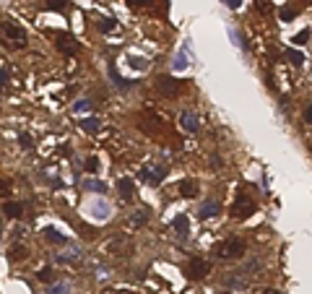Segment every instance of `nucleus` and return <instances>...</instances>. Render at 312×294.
<instances>
[{
  "label": "nucleus",
  "mask_w": 312,
  "mask_h": 294,
  "mask_svg": "<svg viewBox=\"0 0 312 294\" xmlns=\"http://www.w3.org/2000/svg\"><path fill=\"white\" fill-rule=\"evenodd\" d=\"M0 34H3V39L11 44V47L16 50H24L26 47V42H29V34L24 26H18L16 21L6 18V21H0Z\"/></svg>",
  "instance_id": "obj_1"
},
{
  "label": "nucleus",
  "mask_w": 312,
  "mask_h": 294,
  "mask_svg": "<svg viewBox=\"0 0 312 294\" xmlns=\"http://www.w3.org/2000/svg\"><path fill=\"white\" fill-rule=\"evenodd\" d=\"M213 255L221 258V260H232V258H242L244 255V240L239 237H229L224 242H219L213 247Z\"/></svg>",
  "instance_id": "obj_2"
},
{
  "label": "nucleus",
  "mask_w": 312,
  "mask_h": 294,
  "mask_svg": "<svg viewBox=\"0 0 312 294\" xmlns=\"http://www.w3.org/2000/svg\"><path fill=\"white\" fill-rule=\"evenodd\" d=\"M52 39H55L57 50H60L63 55H76V52L81 50L78 39H76L73 34H68V32H52Z\"/></svg>",
  "instance_id": "obj_3"
},
{
  "label": "nucleus",
  "mask_w": 312,
  "mask_h": 294,
  "mask_svg": "<svg viewBox=\"0 0 312 294\" xmlns=\"http://www.w3.org/2000/svg\"><path fill=\"white\" fill-rule=\"evenodd\" d=\"M182 86H188V83H182V81H177V78H172V76H159L156 78V92L159 94H164V97H177V94H182Z\"/></svg>",
  "instance_id": "obj_4"
},
{
  "label": "nucleus",
  "mask_w": 312,
  "mask_h": 294,
  "mask_svg": "<svg viewBox=\"0 0 312 294\" xmlns=\"http://www.w3.org/2000/svg\"><path fill=\"white\" fill-rule=\"evenodd\" d=\"M255 209H258V206H255V200H253L250 195H244V193H242V195L234 200V206H232V216H234V219H239V221H242V219H250V216L255 214Z\"/></svg>",
  "instance_id": "obj_5"
},
{
  "label": "nucleus",
  "mask_w": 312,
  "mask_h": 294,
  "mask_svg": "<svg viewBox=\"0 0 312 294\" xmlns=\"http://www.w3.org/2000/svg\"><path fill=\"white\" fill-rule=\"evenodd\" d=\"M211 274V260H206V258H193L190 263H188V276L190 279H206Z\"/></svg>",
  "instance_id": "obj_6"
},
{
  "label": "nucleus",
  "mask_w": 312,
  "mask_h": 294,
  "mask_svg": "<svg viewBox=\"0 0 312 294\" xmlns=\"http://www.w3.org/2000/svg\"><path fill=\"white\" fill-rule=\"evenodd\" d=\"M138 177H141V180H146L148 185H159L162 180L167 177V167H162V164H159V167H146V169H141V172H138Z\"/></svg>",
  "instance_id": "obj_7"
},
{
  "label": "nucleus",
  "mask_w": 312,
  "mask_h": 294,
  "mask_svg": "<svg viewBox=\"0 0 312 294\" xmlns=\"http://www.w3.org/2000/svg\"><path fill=\"white\" fill-rule=\"evenodd\" d=\"M180 125H182L188 133H198V130H200V117L195 115V112L185 109L182 115H180Z\"/></svg>",
  "instance_id": "obj_8"
},
{
  "label": "nucleus",
  "mask_w": 312,
  "mask_h": 294,
  "mask_svg": "<svg viewBox=\"0 0 312 294\" xmlns=\"http://www.w3.org/2000/svg\"><path fill=\"white\" fill-rule=\"evenodd\" d=\"M174 68H177V71H185V68H190V44L188 42L180 47V52L174 55Z\"/></svg>",
  "instance_id": "obj_9"
},
{
  "label": "nucleus",
  "mask_w": 312,
  "mask_h": 294,
  "mask_svg": "<svg viewBox=\"0 0 312 294\" xmlns=\"http://www.w3.org/2000/svg\"><path fill=\"white\" fill-rule=\"evenodd\" d=\"M174 232H177V237H180V240H188L190 224H188V216H185V214H177V219H174Z\"/></svg>",
  "instance_id": "obj_10"
},
{
  "label": "nucleus",
  "mask_w": 312,
  "mask_h": 294,
  "mask_svg": "<svg viewBox=\"0 0 312 294\" xmlns=\"http://www.w3.org/2000/svg\"><path fill=\"white\" fill-rule=\"evenodd\" d=\"M117 190H120V195H122L125 200H130L133 193H136V183H133L130 177H120V180H117Z\"/></svg>",
  "instance_id": "obj_11"
},
{
  "label": "nucleus",
  "mask_w": 312,
  "mask_h": 294,
  "mask_svg": "<svg viewBox=\"0 0 312 294\" xmlns=\"http://www.w3.org/2000/svg\"><path fill=\"white\" fill-rule=\"evenodd\" d=\"M219 211H221V203H219V200H206L198 216H200V219H213V216H219Z\"/></svg>",
  "instance_id": "obj_12"
},
{
  "label": "nucleus",
  "mask_w": 312,
  "mask_h": 294,
  "mask_svg": "<svg viewBox=\"0 0 312 294\" xmlns=\"http://www.w3.org/2000/svg\"><path fill=\"white\" fill-rule=\"evenodd\" d=\"M180 195L182 198H195L198 195V183H195V180H182V183H180Z\"/></svg>",
  "instance_id": "obj_13"
},
{
  "label": "nucleus",
  "mask_w": 312,
  "mask_h": 294,
  "mask_svg": "<svg viewBox=\"0 0 312 294\" xmlns=\"http://www.w3.org/2000/svg\"><path fill=\"white\" fill-rule=\"evenodd\" d=\"M3 214H6L8 219H18L21 214H24V206H21V203H16V200H8V203H3Z\"/></svg>",
  "instance_id": "obj_14"
},
{
  "label": "nucleus",
  "mask_w": 312,
  "mask_h": 294,
  "mask_svg": "<svg viewBox=\"0 0 312 294\" xmlns=\"http://www.w3.org/2000/svg\"><path fill=\"white\" fill-rule=\"evenodd\" d=\"M109 250L117 253V255H128V253L133 250V245H130L128 240H112V242H109Z\"/></svg>",
  "instance_id": "obj_15"
},
{
  "label": "nucleus",
  "mask_w": 312,
  "mask_h": 294,
  "mask_svg": "<svg viewBox=\"0 0 312 294\" xmlns=\"http://www.w3.org/2000/svg\"><path fill=\"white\" fill-rule=\"evenodd\" d=\"M44 240H47L50 245H65V242H68V237L60 234V232H57V229H52V227L44 229Z\"/></svg>",
  "instance_id": "obj_16"
},
{
  "label": "nucleus",
  "mask_w": 312,
  "mask_h": 294,
  "mask_svg": "<svg viewBox=\"0 0 312 294\" xmlns=\"http://www.w3.org/2000/svg\"><path fill=\"white\" fill-rule=\"evenodd\" d=\"M37 279L39 281H44V284H55V279H57V274H55V268L52 266H44L39 274H37Z\"/></svg>",
  "instance_id": "obj_17"
},
{
  "label": "nucleus",
  "mask_w": 312,
  "mask_h": 294,
  "mask_svg": "<svg viewBox=\"0 0 312 294\" xmlns=\"http://www.w3.org/2000/svg\"><path fill=\"white\" fill-rule=\"evenodd\" d=\"M128 65L133 68V71H146V68H148V60L141 57V55H128Z\"/></svg>",
  "instance_id": "obj_18"
},
{
  "label": "nucleus",
  "mask_w": 312,
  "mask_h": 294,
  "mask_svg": "<svg viewBox=\"0 0 312 294\" xmlns=\"http://www.w3.org/2000/svg\"><path fill=\"white\" fill-rule=\"evenodd\" d=\"M83 188H86L88 193H97V195L107 193V185L102 183V180H86V183H83Z\"/></svg>",
  "instance_id": "obj_19"
},
{
  "label": "nucleus",
  "mask_w": 312,
  "mask_h": 294,
  "mask_svg": "<svg viewBox=\"0 0 312 294\" xmlns=\"http://www.w3.org/2000/svg\"><path fill=\"white\" fill-rule=\"evenodd\" d=\"M128 224H130V227H146V224H148V214H146V211H138V214H130V219H128Z\"/></svg>",
  "instance_id": "obj_20"
},
{
  "label": "nucleus",
  "mask_w": 312,
  "mask_h": 294,
  "mask_svg": "<svg viewBox=\"0 0 312 294\" xmlns=\"http://www.w3.org/2000/svg\"><path fill=\"white\" fill-rule=\"evenodd\" d=\"M97 29H99L102 34H109V32H115V29H117V18H102L99 24H97Z\"/></svg>",
  "instance_id": "obj_21"
},
{
  "label": "nucleus",
  "mask_w": 312,
  "mask_h": 294,
  "mask_svg": "<svg viewBox=\"0 0 312 294\" xmlns=\"http://www.w3.org/2000/svg\"><path fill=\"white\" fill-rule=\"evenodd\" d=\"M284 57H286L289 63H292V65H302V63H304V55H302L299 50H286V52H284Z\"/></svg>",
  "instance_id": "obj_22"
},
{
  "label": "nucleus",
  "mask_w": 312,
  "mask_h": 294,
  "mask_svg": "<svg viewBox=\"0 0 312 294\" xmlns=\"http://www.w3.org/2000/svg\"><path fill=\"white\" fill-rule=\"evenodd\" d=\"M50 294H71V284L68 281H55V284H50Z\"/></svg>",
  "instance_id": "obj_23"
},
{
  "label": "nucleus",
  "mask_w": 312,
  "mask_h": 294,
  "mask_svg": "<svg viewBox=\"0 0 312 294\" xmlns=\"http://www.w3.org/2000/svg\"><path fill=\"white\" fill-rule=\"evenodd\" d=\"M24 258H26V250L21 245H16V247L8 250V260H24Z\"/></svg>",
  "instance_id": "obj_24"
},
{
  "label": "nucleus",
  "mask_w": 312,
  "mask_h": 294,
  "mask_svg": "<svg viewBox=\"0 0 312 294\" xmlns=\"http://www.w3.org/2000/svg\"><path fill=\"white\" fill-rule=\"evenodd\" d=\"M81 128H83L86 133H97V130H99V120H97V117H88V120L81 123Z\"/></svg>",
  "instance_id": "obj_25"
},
{
  "label": "nucleus",
  "mask_w": 312,
  "mask_h": 294,
  "mask_svg": "<svg viewBox=\"0 0 312 294\" xmlns=\"http://www.w3.org/2000/svg\"><path fill=\"white\" fill-rule=\"evenodd\" d=\"M65 3H68V0H47V8L55 11V13H63L65 11Z\"/></svg>",
  "instance_id": "obj_26"
},
{
  "label": "nucleus",
  "mask_w": 312,
  "mask_h": 294,
  "mask_svg": "<svg viewBox=\"0 0 312 294\" xmlns=\"http://www.w3.org/2000/svg\"><path fill=\"white\" fill-rule=\"evenodd\" d=\"M94 211H97V216H99V219H107V216H109V206H107L104 200H99V203H97Z\"/></svg>",
  "instance_id": "obj_27"
},
{
  "label": "nucleus",
  "mask_w": 312,
  "mask_h": 294,
  "mask_svg": "<svg viewBox=\"0 0 312 294\" xmlns=\"http://www.w3.org/2000/svg\"><path fill=\"white\" fill-rule=\"evenodd\" d=\"M18 141H21V146H24L26 151H32V149H34V141H32V135H29V133H21V135H18Z\"/></svg>",
  "instance_id": "obj_28"
},
{
  "label": "nucleus",
  "mask_w": 312,
  "mask_h": 294,
  "mask_svg": "<svg viewBox=\"0 0 312 294\" xmlns=\"http://www.w3.org/2000/svg\"><path fill=\"white\" fill-rule=\"evenodd\" d=\"M109 78H112V81H115V83H120V89H122V92H125V89H128V86H130V83H128V81H122V78H120V76H117V71H115V68H109Z\"/></svg>",
  "instance_id": "obj_29"
},
{
  "label": "nucleus",
  "mask_w": 312,
  "mask_h": 294,
  "mask_svg": "<svg viewBox=\"0 0 312 294\" xmlns=\"http://www.w3.org/2000/svg\"><path fill=\"white\" fill-rule=\"evenodd\" d=\"M99 169V159L97 156H86V172H97Z\"/></svg>",
  "instance_id": "obj_30"
},
{
  "label": "nucleus",
  "mask_w": 312,
  "mask_h": 294,
  "mask_svg": "<svg viewBox=\"0 0 312 294\" xmlns=\"http://www.w3.org/2000/svg\"><path fill=\"white\" fill-rule=\"evenodd\" d=\"M86 109H91V102H88V99H78L73 104V112H86Z\"/></svg>",
  "instance_id": "obj_31"
},
{
  "label": "nucleus",
  "mask_w": 312,
  "mask_h": 294,
  "mask_svg": "<svg viewBox=\"0 0 312 294\" xmlns=\"http://www.w3.org/2000/svg\"><path fill=\"white\" fill-rule=\"evenodd\" d=\"M78 258H81V253L73 250V253H68V255H60L57 260H60V263H71V260H78Z\"/></svg>",
  "instance_id": "obj_32"
},
{
  "label": "nucleus",
  "mask_w": 312,
  "mask_h": 294,
  "mask_svg": "<svg viewBox=\"0 0 312 294\" xmlns=\"http://www.w3.org/2000/svg\"><path fill=\"white\" fill-rule=\"evenodd\" d=\"M307 39H309V32H307V29H302V32L294 37V44H304Z\"/></svg>",
  "instance_id": "obj_33"
},
{
  "label": "nucleus",
  "mask_w": 312,
  "mask_h": 294,
  "mask_svg": "<svg viewBox=\"0 0 312 294\" xmlns=\"http://www.w3.org/2000/svg\"><path fill=\"white\" fill-rule=\"evenodd\" d=\"M294 16H297V11H294V8H284V11H281V18H286V21H292Z\"/></svg>",
  "instance_id": "obj_34"
},
{
  "label": "nucleus",
  "mask_w": 312,
  "mask_h": 294,
  "mask_svg": "<svg viewBox=\"0 0 312 294\" xmlns=\"http://www.w3.org/2000/svg\"><path fill=\"white\" fill-rule=\"evenodd\" d=\"M221 3H224L227 8H232V11H237V8L242 6V0H221Z\"/></svg>",
  "instance_id": "obj_35"
},
{
  "label": "nucleus",
  "mask_w": 312,
  "mask_h": 294,
  "mask_svg": "<svg viewBox=\"0 0 312 294\" xmlns=\"http://www.w3.org/2000/svg\"><path fill=\"white\" fill-rule=\"evenodd\" d=\"M11 190V183H8V180H3V177H0V195H6Z\"/></svg>",
  "instance_id": "obj_36"
},
{
  "label": "nucleus",
  "mask_w": 312,
  "mask_h": 294,
  "mask_svg": "<svg viewBox=\"0 0 312 294\" xmlns=\"http://www.w3.org/2000/svg\"><path fill=\"white\" fill-rule=\"evenodd\" d=\"M258 11H263V13H268V11H271V6H268V0H258Z\"/></svg>",
  "instance_id": "obj_37"
},
{
  "label": "nucleus",
  "mask_w": 312,
  "mask_h": 294,
  "mask_svg": "<svg viewBox=\"0 0 312 294\" xmlns=\"http://www.w3.org/2000/svg\"><path fill=\"white\" fill-rule=\"evenodd\" d=\"M6 83H8V73L0 71V89H6Z\"/></svg>",
  "instance_id": "obj_38"
},
{
  "label": "nucleus",
  "mask_w": 312,
  "mask_h": 294,
  "mask_svg": "<svg viewBox=\"0 0 312 294\" xmlns=\"http://www.w3.org/2000/svg\"><path fill=\"white\" fill-rule=\"evenodd\" d=\"M304 120H307V123H309V125H312V104H309V107H307V109H304Z\"/></svg>",
  "instance_id": "obj_39"
},
{
  "label": "nucleus",
  "mask_w": 312,
  "mask_h": 294,
  "mask_svg": "<svg viewBox=\"0 0 312 294\" xmlns=\"http://www.w3.org/2000/svg\"><path fill=\"white\" fill-rule=\"evenodd\" d=\"M148 0H130V6H146Z\"/></svg>",
  "instance_id": "obj_40"
},
{
  "label": "nucleus",
  "mask_w": 312,
  "mask_h": 294,
  "mask_svg": "<svg viewBox=\"0 0 312 294\" xmlns=\"http://www.w3.org/2000/svg\"><path fill=\"white\" fill-rule=\"evenodd\" d=\"M263 294H281V291H278V289H265Z\"/></svg>",
  "instance_id": "obj_41"
},
{
  "label": "nucleus",
  "mask_w": 312,
  "mask_h": 294,
  "mask_svg": "<svg viewBox=\"0 0 312 294\" xmlns=\"http://www.w3.org/2000/svg\"><path fill=\"white\" fill-rule=\"evenodd\" d=\"M304 3H307V6H309V3H312V0H304Z\"/></svg>",
  "instance_id": "obj_42"
},
{
  "label": "nucleus",
  "mask_w": 312,
  "mask_h": 294,
  "mask_svg": "<svg viewBox=\"0 0 312 294\" xmlns=\"http://www.w3.org/2000/svg\"><path fill=\"white\" fill-rule=\"evenodd\" d=\"M221 294H232V291H221Z\"/></svg>",
  "instance_id": "obj_43"
},
{
  "label": "nucleus",
  "mask_w": 312,
  "mask_h": 294,
  "mask_svg": "<svg viewBox=\"0 0 312 294\" xmlns=\"http://www.w3.org/2000/svg\"><path fill=\"white\" fill-rule=\"evenodd\" d=\"M122 294H128V291H122Z\"/></svg>",
  "instance_id": "obj_44"
}]
</instances>
